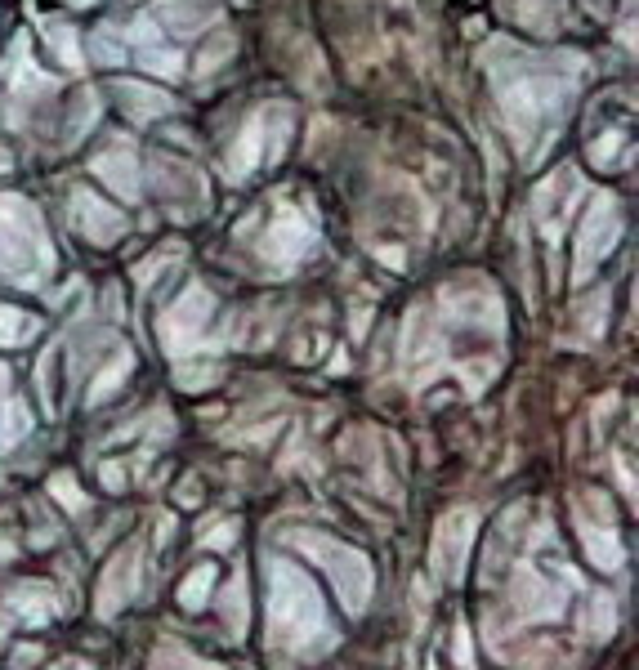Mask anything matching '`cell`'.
Returning a JSON list of instances; mask_svg holds the SVG:
<instances>
[{"instance_id": "6da1fadb", "label": "cell", "mask_w": 639, "mask_h": 670, "mask_svg": "<svg viewBox=\"0 0 639 670\" xmlns=\"http://www.w3.org/2000/svg\"><path fill=\"white\" fill-rule=\"evenodd\" d=\"M18 327H27V322L14 318V313H0V340H14V335H23Z\"/></svg>"}]
</instances>
